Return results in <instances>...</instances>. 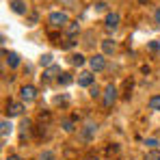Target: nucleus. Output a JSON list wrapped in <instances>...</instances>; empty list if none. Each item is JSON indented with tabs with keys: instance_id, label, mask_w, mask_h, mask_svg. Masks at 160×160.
<instances>
[{
	"instance_id": "obj_25",
	"label": "nucleus",
	"mask_w": 160,
	"mask_h": 160,
	"mask_svg": "<svg viewBox=\"0 0 160 160\" xmlns=\"http://www.w3.org/2000/svg\"><path fill=\"white\" fill-rule=\"evenodd\" d=\"M149 50H152V52H158L160 43H158V41H149Z\"/></svg>"
},
{
	"instance_id": "obj_20",
	"label": "nucleus",
	"mask_w": 160,
	"mask_h": 160,
	"mask_svg": "<svg viewBox=\"0 0 160 160\" xmlns=\"http://www.w3.org/2000/svg\"><path fill=\"white\" fill-rule=\"evenodd\" d=\"M89 95H91V98H100V95H102V91H100V87H98V84H93V87H89Z\"/></svg>"
},
{
	"instance_id": "obj_24",
	"label": "nucleus",
	"mask_w": 160,
	"mask_h": 160,
	"mask_svg": "<svg viewBox=\"0 0 160 160\" xmlns=\"http://www.w3.org/2000/svg\"><path fill=\"white\" fill-rule=\"evenodd\" d=\"M74 46H76V41H74V39H67V41L63 43V48H65V50H72Z\"/></svg>"
},
{
	"instance_id": "obj_6",
	"label": "nucleus",
	"mask_w": 160,
	"mask_h": 160,
	"mask_svg": "<svg viewBox=\"0 0 160 160\" xmlns=\"http://www.w3.org/2000/svg\"><path fill=\"white\" fill-rule=\"evenodd\" d=\"M9 7H11V11H13V13H18V15H26V2H24V0H11V2H9Z\"/></svg>"
},
{
	"instance_id": "obj_26",
	"label": "nucleus",
	"mask_w": 160,
	"mask_h": 160,
	"mask_svg": "<svg viewBox=\"0 0 160 160\" xmlns=\"http://www.w3.org/2000/svg\"><path fill=\"white\" fill-rule=\"evenodd\" d=\"M63 128H65V132H72L74 130V123L72 121H63Z\"/></svg>"
},
{
	"instance_id": "obj_16",
	"label": "nucleus",
	"mask_w": 160,
	"mask_h": 160,
	"mask_svg": "<svg viewBox=\"0 0 160 160\" xmlns=\"http://www.w3.org/2000/svg\"><path fill=\"white\" fill-rule=\"evenodd\" d=\"M72 74H61V76H58V82H61V84H63V87H67V84H72Z\"/></svg>"
},
{
	"instance_id": "obj_22",
	"label": "nucleus",
	"mask_w": 160,
	"mask_h": 160,
	"mask_svg": "<svg viewBox=\"0 0 160 160\" xmlns=\"http://www.w3.org/2000/svg\"><path fill=\"white\" fill-rule=\"evenodd\" d=\"M145 145H147L149 149H156V147H158V141H156V138H147V141H145Z\"/></svg>"
},
{
	"instance_id": "obj_10",
	"label": "nucleus",
	"mask_w": 160,
	"mask_h": 160,
	"mask_svg": "<svg viewBox=\"0 0 160 160\" xmlns=\"http://www.w3.org/2000/svg\"><path fill=\"white\" fill-rule=\"evenodd\" d=\"M4 58L9 63V67H18L20 65V54H15V52H4Z\"/></svg>"
},
{
	"instance_id": "obj_31",
	"label": "nucleus",
	"mask_w": 160,
	"mask_h": 160,
	"mask_svg": "<svg viewBox=\"0 0 160 160\" xmlns=\"http://www.w3.org/2000/svg\"><path fill=\"white\" fill-rule=\"evenodd\" d=\"M138 2H141V4H147V2H149V0H138Z\"/></svg>"
},
{
	"instance_id": "obj_30",
	"label": "nucleus",
	"mask_w": 160,
	"mask_h": 160,
	"mask_svg": "<svg viewBox=\"0 0 160 160\" xmlns=\"http://www.w3.org/2000/svg\"><path fill=\"white\" fill-rule=\"evenodd\" d=\"M7 160H22V158H20V156H9Z\"/></svg>"
},
{
	"instance_id": "obj_32",
	"label": "nucleus",
	"mask_w": 160,
	"mask_h": 160,
	"mask_svg": "<svg viewBox=\"0 0 160 160\" xmlns=\"http://www.w3.org/2000/svg\"><path fill=\"white\" fill-rule=\"evenodd\" d=\"M89 160H98V158H93V156H91V158H89Z\"/></svg>"
},
{
	"instance_id": "obj_23",
	"label": "nucleus",
	"mask_w": 160,
	"mask_h": 160,
	"mask_svg": "<svg viewBox=\"0 0 160 160\" xmlns=\"http://www.w3.org/2000/svg\"><path fill=\"white\" fill-rule=\"evenodd\" d=\"M93 9H95V11H106V2H102V0H100V2H95V4H93Z\"/></svg>"
},
{
	"instance_id": "obj_4",
	"label": "nucleus",
	"mask_w": 160,
	"mask_h": 160,
	"mask_svg": "<svg viewBox=\"0 0 160 160\" xmlns=\"http://www.w3.org/2000/svg\"><path fill=\"white\" fill-rule=\"evenodd\" d=\"M95 130H98V126H95V123H87V126L82 128V132H80V138H82L84 143H89V141L95 136Z\"/></svg>"
},
{
	"instance_id": "obj_7",
	"label": "nucleus",
	"mask_w": 160,
	"mask_h": 160,
	"mask_svg": "<svg viewBox=\"0 0 160 160\" xmlns=\"http://www.w3.org/2000/svg\"><path fill=\"white\" fill-rule=\"evenodd\" d=\"M104 26H106V30H117V26H119V15L117 13H108L106 20H104Z\"/></svg>"
},
{
	"instance_id": "obj_12",
	"label": "nucleus",
	"mask_w": 160,
	"mask_h": 160,
	"mask_svg": "<svg viewBox=\"0 0 160 160\" xmlns=\"http://www.w3.org/2000/svg\"><path fill=\"white\" fill-rule=\"evenodd\" d=\"M58 72H61V69H58V67H50V69H46V72H43V76H41V78L46 80V82H48V80H52L54 76H56V74H58Z\"/></svg>"
},
{
	"instance_id": "obj_8",
	"label": "nucleus",
	"mask_w": 160,
	"mask_h": 160,
	"mask_svg": "<svg viewBox=\"0 0 160 160\" xmlns=\"http://www.w3.org/2000/svg\"><path fill=\"white\" fill-rule=\"evenodd\" d=\"M22 110H24V104H22V102H9V104H7V112H9V117L22 115Z\"/></svg>"
},
{
	"instance_id": "obj_21",
	"label": "nucleus",
	"mask_w": 160,
	"mask_h": 160,
	"mask_svg": "<svg viewBox=\"0 0 160 160\" xmlns=\"http://www.w3.org/2000/svg\"><path fill=\"white\" fill-rule=\"evenodd\" d=\"M28 130H30V121H28V119H24V121H22V136H26Z\"/></svg>"
},
{
	"instance_id": "obj_11",
	"label": "nucleus",
	"mask_w": 160,
	"mask_h": 160,
	"mask_svg": "<svg viewBox=\"0 0 160 160\" xmlns=\"http://www.w3.org/2000/svg\"><path fill=\"white\" fill-rule=\"evenodd\" d=\"M0 128H2V130H0V132H2V138H7V136L11 134V130H13V126H11V121H9V119H2Z\"/></svg>"
},
{
	"instance_id": "obj_18",
	"label": "nucleus",
	"mask_w": 160,
	"mask_h": 160,
	"mask_svg": "<svg viewBox=\"0 0 160 160\" xmlns=\"http://www.w3.org/2000/svg\"><path fill=\"white\" fill-rule=\"evenodd\" d=\"M69 61H72V65H78V67H80V65H84V56H82V54H74Z\"/></svg>"
},
{
	"instance_id": "obj_2",
	"label": "nucleus",
	"mask_w": 160,
	"mask_h": 160,
	"mask_svg": "<svg viewBox=\"0 0 160 160\" xmlns=\"http://www.w3.org/2000/svg\"><path fill=\"white\" fill-rule=\"evenodd\" d=\"M117 87H112V84H108L106 87V91H104V106L106 108H110L115 102H117Z\"/></svg>"
},
{
	"instance_id": "obj_1",
	"label": "nucleus",
	"mask_w": 160,
	"mask_h": 160,
	"mask_svg": "<svg viewBox=\"0 0 160 160\" xmlns=\"http://www.w3.org/2000/svg\"><path fill=\"white\" fill-rule=\"evenodd\" d=\"M48 22H50L54 28H61V26H67V24H69V20H67V13H63V11H54V13H50Z\"/></svg>"
},
{
	"instance_id": "obj_27",
	"label": "nucleus",
	"mask_w": 160,
	"mask_h": 160,
	"mask_svg": "<svg viewBox=\"0 0 160 160\" xmlns=\"http://www.w3.org/2000/svg\"><path fill=\"white\" fill-rule=\"evenodd\" d=\"M41 160H54V154L52 152H43L41 154Z\"/></svg>"
},
{
	"instance_id": "obj_29",
	"label": "nucleus",
	"mask_w": 160,
	"mask_h": 160,
	"mask_svg": "<svg viewBox=\"0 0 160 160\" xmlns=\"http://www.w3.org/2000/svg\"><path fill=\"white\" fill-rule=\"evenodd\" d=\"M154 20H156V24L160 26V9H156V13H154Z\"/></svg>"
},
{
	"instance_id": "obj_28",
	"label": "nucleus",
	"mask_w": 160,
	"mask_h": 160,
	"mask_svg": "<svg viewBox=\"0 0 160 160\" xmlns=\"http://www.w3.org/2000/svg\"><path fill=\"white\" fill-rule=\"evenodd\" d=\"M117 152H119L117 145H112V147H108V149H106V154H117Z\"/></svg>"
},
{
	"instance_id": "obj_19",
	"label": "nucleus",
	"mask_w": 160,
	"mask_h": 160,
	"mask_svg": "<svg viewBox=\"0 0 160 160\" xmlns=\"http://www.w3.org/2000/svg\"><path fill=\"white\" fill-rule=\"evenodd\" d=\"M145 160H160V152H158V149L147 152V154H145Z\"/></svg>"
},
{
	"instance_id": "obj_5",
	"label": "nucleus",
	"mask_w": 160,
	"mask_h": 160,
	"mask_svg": "<svg viewBox=\"0 0 160 160\" xmlns=\"http://www.w3.org/2000/svg\"><path fill=\"white\" fill-rule=\"evenodd\" d=\"M20 98H22V102H32L35 98H37V91H35V87H22V91H20Z\"/></svg>"
},
{
	"instance_id": "obj_3",
	"label": "nucleus",
	"mask_w": 160,
	"mask_h": 160,
	"mask_svg": "<svg viewBox=\"0 0 160 160\" xmlns=\"http://www.w3.org/2000/svg\"><path fill=\"white\" fill-rule=\"evenodd\" d=\"M89 65H91V72H102V69L106 67V58H104V54H95V56H91V58H89Z\"/></svg>"
},
{
	"instance_id": "obj_15",
	"label": "nucleus",
	"mask_w": 160,
	"mask_h": 160,
	"mask_svg": "<svg viewBox=\"0 0 160 160\" xmlns=\"http://www.w3.org/2000/svg\"><path fill=\"white\" fill-rule=\"evenodd\" d=\"M39 65H41V67H48V65H52V54H43V56L39 58Z\"/></svg>"
},
{
	"instance_id": "obj_9",
	"label": "nucleus",
	"mask_w": 160,
	"mask_h": 160,
	"mask_svg": "<svg viewBox=\"0 0 160 160\" xmlns=\"http://www.w3.org/2000/svg\"><path fill=\"white\" fill-rule=\"evenodd\" d=\"M93 80H95V76L91 72H82L78 76V84L80 87H93Z\"/></svg>"
},
{
	"instance_id": "obj_17",
	"label": "nucleus",
	"mask_w": 160,
	"mask_h": 160,
	"mask_svg": "<svg viewBox=\"0 0 160 160\" xmlns=\"http://www.w3.org/2000/svg\"><path fill=\"white\" fill-rule=\"evenodd\" d=\"M149 108H152V110H160V95H154V98L149 100Z\"/></svg>"
},
{
	"instance_id": "obj_14",
	"label": "nucleus",
	"mask_w": 160,
	"mask_h": 160,
	"mask_svg": "<svg viewBox=\"0 0 160 160\" xmlns=\"http://www.w3.org/2000/svg\"><path fill=\"white\" fill-rule=\"evenodd\" d=\"M76 32H80V24H78V22H69V24H67V35L74 37Z\"/></svg>"
},
{
	"instance_id": "obj_13",
	"label": "nucleus",
	"mask_w": 160,
	"mask_h": 160,
	"mask_svg": "<svg viewBox=\"0 0 160 160\" xmlns=\"http://www.w3.org/2000/svg\"><path fill=\"white\" fill-rule=\"evenodd\" d=\"M102 50H104V54H112L115 52V41L104 39V41H102Z\"/></svg>"
}]
</instances>
